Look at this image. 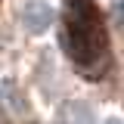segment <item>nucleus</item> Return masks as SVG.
<instances>
[{
    "label": "nucleus",
    "mask_w": 124,
    "mask_h": 124,
    "mask_svg": "<svg viewBox=\"0 0 124 124\" xmlns=\"http://www.w3.org/2000/svg\"><path fill=\"white\" fill-rule=\"evenodd\" d=\"M22 19H25V28H28V31L40 34V31L50 28V22H53V9H50L46 3H40V0H34V3H28V6L22 9Z\"/></svg>",
    "instance_id": "nucleus-2"
},
{
    "label": "nucleus",
    "mask_w": 124,
    "mask_h": 124,
    "mask_svg": "<svg viewBox=\"0 0 124 124\" xmlns=\"http://www.w3.org/2000/svg\"><path fill=\"white\" fill-rule=\"evenodd\" d=\"M68 40H71V59L87 65L106 56V34H102V16L87 0L68 3Z\"/></svg>",
    "instance_id": "nucleus-1"
}]
</instances>
